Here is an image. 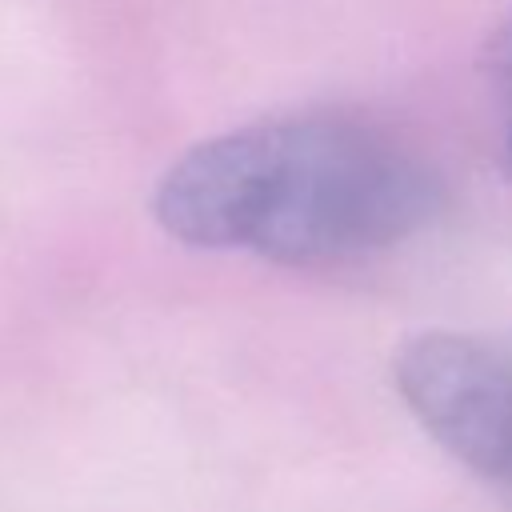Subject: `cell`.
<instances>
[{
  "mask_svg": "<svg viewBox=\"0 0 512 512\" xmlns=\"http://www.w3.org/2000/svg\"><path fill=\"white\" fill-rule=\"evenodd\" d=\"M444 180L400 132L340 108L276 112L192 144L152 192L156 224L208 252L336 268L424 232Z\"/></svg>",
  "mask_w": 512,
  "mask_h": 512,
  "instance_id": "cell-1",
  "label": "cell"
},
{
  "mask_svg": "<svg viewBox=\"0 0 512 512\" xmlns=\"http://www.w3.org/2000/svg\"><path fill=\"white\" fill-rule=\"evenodd\" d=\"M392 388L464 468L512 488V352L468 332H412L392 352Z\"/></svg>",
  "mask_w": 512,
  "mask_h": 512,
  "instance_id": "cell-2",
  "label": "cell"
},
{
  "mask_svg": "<svg viewBox=\"0 0 512 512\" xmlns=\"http://www.w3.org/2000/svg\"><path fill=\"white\" fill-rule=\"evenodd\" d=\"M484 76L488 92L496 104V124H500V156L512 168V12L500 20L484 48Z\"/></svg>",
  "mask_w": 512,
  "mask_h": 512,
  "instance_id": "cell-3",
  "label": "cell"
}]
</instances>
